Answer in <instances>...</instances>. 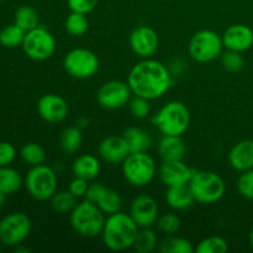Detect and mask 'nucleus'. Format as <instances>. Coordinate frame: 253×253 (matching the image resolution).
Here are the masks:
<instances>
[{"instance_id":"nucleus-20","label":"nucleus","mask_w":253,"mask_h":253,"mask_svg":"<svg viewBox=\"0 0 253 253\" xmlns=\"http://www.w3.org/2000/svg\"><path fill=\"white\" fill-rule=\"evenodd\" d=\"M158 153L163 161H180L187 153V146L182 136L163 135L158 143Z\"/></svg>"},{"instance_id":"nucleus-9","label":"nucleus","mask_w":253,"mask_h":253,"mask_svg":"<svg viewBox=\"0 0 253 253\" xmlns=\"http://www.w3.org/2000/svg\"><path fill=\"white\" fill-rule=\"evenodd\" d=\"M21 47L30 59L42 62L53 56L56 41L53 35L46 27L37 26L36 29L26 32Z\"/></svg>"},{"instance_id":"nucleus-34","label":"nucleus","mask_w":253,"mask_h":253,"mask_svg":"<svg viewBox=\"0 0 253 253\" xmlns=\"http://www.w3.org/2000/svg\"><path fill=\"white\" fill-rule=\"evenodd\" d=\"M220 59H221L222 68L230 73H239L245 67V58L242 57L241 52L226 49V52L221 53Z\"/></svg>"},{"instance_id":"nucleus-17","label":"nucleus","mask_w":253,"mask_h":253,"mask_svg":"<svg viewBox=\"0 0 253 253\" xmlns=\"http://www.w3.org/2000/svg\"><path fill=\"white\" fill-rule=\"evenodd\" d=\"M221 39L225 48L242 53L253 46V30L247 25L235 24L225 30Z\"/></svg>"},{"instance_id":"nucleus-43","label":"nucleus","mask_w":253,"mask_h":253,"mask_svg":"<svg viewBox=\"0 0 253 253\" xmlns=\"http://www.w3.org/2000/svg\"><path fill=\"white\" fill-rule=\"evenodd\" d=\"M5 200H6V194H5L4 192H1V190H0V208H1L2 205L5 204Z\"/></svg>"},{"instance_id":"nucleus-8","label":"nucleus","mask_w":253,"mask_h":253,"mask_svg":"<svg viewBox=\"0 0 253 253\" xmlns=\"http://www.w3.org/2000/svg\"><path fill=\"white\" fill-rule=\"evenodd\" d=\"M224 43L219 34L212 30H202L193 35L188 46L189 56L199 63H209L219 58Z\"/></svg>"},{"instance_id":"nucleus-40","label":"nucleus","mask_w":253,"mask_h":253,"mask_svg":"<svg viewBox=\"0 0 253 253\" xmlns=\"http://www.w3.org/2000/svg\"><path fill=\"white\" fill-rule=\"evenodd\" d=\"M16 157V150L10 142H0V167L10 166Z\"/></svg>"},{"instance_id":"nucleus-18","label":"nucleus","mask_w":253,"mask_h":253,"mask_svg":"<svg viewBox=\"0 0 253 253\" xmlns=\"http://www.w3.org/2000/svg\"><path fill=\"white\" fill-rule=\"evenodd\" d=\"M98 153L103 161L110 165H119L123 163L130 155L127 142L124 136L111 135L101 140L98 146Z\"/></svg>"},{"instance_id":"nucleus-42","label":"nucleus","mask_w":253,"mask_h":253,"mask_svg":"<svg viewBox=\"0 0 253 253\" xmlns=\"http://www.w3.org/2000/svg\"><path fill=\"white\" fill-rule=\"evenodd\" d=\"M105 188L106 187H104L100 183H93V184H90L88 187V190H86L85 195H84V199L96 204V202H98V199L100 198L101 193L104 192Z\"/></svg>"},{"instance_id":"nucleus-12","label":"nucleus","mask_w":253,"mask_h":253,"mask_svg":"<svg viewBox=\"0 0 253 253\" xmlns=\"http://www.w3.org/2000/svg\"><path fill=\"white\" fill-rule=\"evenodd\" d=\"M132 98L128 83L123 81H110L104 83L96 93V100L106 110H116L127 105Z\"/></svg>"},{"instance_id":"nucleus-1","label":"nucleus","mask_w":253,"mask_h":253,"mask_svg":"<svg viewBox=\"0 0 253 253\" xmlns=\"http://www.w3.org/2000/svg\"><path fill=\"white\" fill-rule=\"evenodd\" d=\"M127 83L133 95L143 96L148 100L161 98L172 86V76L161 62L143 58L130 71Z\"/></svg>"},{"instance_id":"nucleus-35","label":"nucleus","mask_w":253,"mask_h":253,"mask_svg":"<svg viewBox=\"0 0 253 253\" xmlns=\"http://www.w3.org/2000/svg\"><path fill=\"white\" fill-rule=\"evenodd\" d=\"M229 250L226 240L220 236H209L202 240L195 251L198 253H225Z\"/></svg>"},{"instance_id":"nucleus-30","label":"nucleus","mask_w":253,"mask_h":253,"mask_svg":"<svg viewBox=\"0 0 253 253\" xmlns=\"http://www.w3.org/2000/svg\"><path fill=\"white\" fill-rule=\"evenodd\" d=\"M158 251L162 253H193L195 249L189 240L170 235L161 242Z\"/></svg>"},{"instance_id":"nucleus-4","label":"nucleus","mask_w":253,"mask_h":253,"mask_svg":"<svg viewBox=\"0 0 253 253\" xmlns=\"http://www.w3.org/2000/svg\"><path fill=\"white\" fill-rule=\"evenodd\" d=\"M152 124L163 135L182 136L189 127V109L182 101H169L153 116Z\"/></svg>"},{"instance_id":"nucleus-7","label":"nucleus","mask_w":253,"mask_h":253,"mask_svg":"<svg viewBox=\"0 0 253 253\" xmlns=\"http://www.w3.org/2000/svg\"><path fill=\"white\" fill-rule=\"evenodd\" d=\"M25 187L34 199L46 202L57 192V173L44 165L31 167L25 178Z\"/></svg>"},{"instance_id":"nucleus-3","label":"nucleus","mask_w":253,"mask_h":253,"mask_svg":"<svg viewBox=\"0 0 253 253\" xmlns=\"http://www.w3.org/2000/svg\"><path fill=\"white\" fill-rule=\"evenodd\" d=\"M104 215L105 214L99 209L98 205L84 200V202L78 203L77 207L72 210L69 221H71L72 229L79 236L93 239L103 232L104 224H105Z\"/></svg>"},{"instance_id":"nucleus-45","label":"nucleus","mask_w":253,"mask_h":253,"mask_svg":"<svg viewBox=\"0 0 253 253\" xmlns=\"http://www.w3.org/2000/svg\"><path fill=\"white\" fill-rule=\"evenodd\" d=\"M250 244H251V246L253 249V227H252L251 232H250Z\"/></svg>"},{"instance_id":"nucleus-44","label":"nucleus","mask_w":253,"mask_h":253,"mask_svg":"<svg viewBox=\"0 0 253 253\" xmlns=\"http://www.w3.org/2000/svg\"><path fill=\"white\" fill-rule=\"evenodd\" d=\"M15 252H26L29 253L30 250L29 249H25V247H20V245H17V246H15Z\"/></svg>"},{"instance_id":"nucleus-23","label":"nucleus","mask_w":253,"mask_h":253,"mask_svg":"<svg viewBox=\"0 0 253 253\" xmlns=\"http://www.w3.org/2000/svg\"><path fill=\"white\" fill-rule=\"evenodd\" d=\"M123 136L127 142L130 153L147 152L152 146V138L142 128L128 127L124 131Z\"/></svg>"},{"instance_id":"nucleus-5","label":"nucleus","mask_w":253,"mask_h":253,"mask_svg":"<svg viewBox=\"0 0 253 253\" xmlns=\"http://www.w3.org/2000/svg\"><path fill=\"white\" fill-rule=\"evenodd\" d=\"M189 188L195 202L202 204H212L221 199L226 192L224 179L211 170H199L193 174Z\"/></svg>"},{"instance_id":"nucleus-33","label":"nucleus","mask_w":253,"mask_h":253,"mask_svg":"<svg viewBox=\"0 0 253 253\" xmlns=\"http://www.w3.org/2000/svg\"><path fill=\"white\" fill-rule=\"evenodd\" d=\"M20 157L26 165L34 167V166L43 165L46 161V151L39 143L29 142L20 150Z\"/></svg>"},{"instance_id":"nucleus-19","label":"nucleus","mask_w":253,"mask_h":253,"mask_svg":"<svg viewBox=\"0 0 253 253\" xmlns=\"http://www.w3.org/2000/svg\"><path fill=\"white\" fill-rule=\"evenodd\" d=\"M229 163L237 172H246L253 168V140L237 142L229 152Z\"/></svg>"},{"instance_id":"nucleus-29","label":"nucleus","mask_w":253,"mask_h":253,"mask_svg":"<svg viewBox=\"0 0 253 253\" xmlns=\"http://www.w3.org/2000/svg\"><path fill=\"white\" fill-rule=\"evenodd\" d=\"M77 200H78V198L74 197L69 190H59L52 195L49 202H51V208L54 212L68 214L77 207V204H78Z\"/></svg>"},{"instance_id":"nucleus-39","label":"nucleus","mask_w":253,"mask_h":253,"mask_svg":"<svg viewBox=\"0 0 253 253\" xmlns=\"http://www.w3.org/2000/svg\"><path fill=\"white\" fill-rule=\"evenodd\" d=\"M99 0H67V4L71 11L86 14L93 11L98 5Z\"/></svg>"},{"instance_id":"nucleus-15","label":"nucleus","mask_w":253,"mask_h":253,"mask_svg":"<svg viewBox=\"0 0 253 253\" xmlns=\"http://www.w3.org/2000/svg\"><path fill=\"white\" fill-rule=\"evenodd\" d=\"M37 111L43 121L48 124H59L68 115V104L57 94H46L37 103Z\"/></svg>"},{"instance_id":"nucleus-10","label":"nucleus","mask_w":253,"mask_h":253,"mask_svg":"<svg viewBox=\"0 0 253 253\" xmlns=\"http://www.w3.org/2000/svg\"><path fill=\"white\" fill-rule=\"evenodd\" d=\"M31 229V220L25 212H11L0 220V244L7 247L21 245Z\"/></svg>"},{"instance_id":"nucleus-31","label":"nucleus","mask_w":253,"mask_h":253,"mask_svg":"<svg viewBox=\"0 0 253 253\" xmlns=\"http://www.w3.org/2000/svg\"><path fill=\"white\" fill-rule=\"evenodd\" d=\"M25 35L26 32L16 24L7 25L4 29L0 30V43L7 48H16V47L22 46Z\"/></svg>"},{"instance_id":"nucleus-24","label":"nucleus","mask_w":253,"mask_h":253,"mask_svg":"<svg viewBox=\"0 0 253 253\" xmlns=\"http://www.w3.org/2000/svg\"><path fill=\"white\" fill-rule=\"evenodd\" d=\"M24 180L20 173L14 168L5 166L0 167V190L6 195L15 194L21 189Z\"/></svg>"},{"instance_id":"nucleus-14","label":"nucleus","mask_w":253,"mask_h":253,"mask_svg":"<svg viewBox=\"0 0 253 253\" xmlns=\"http://www.w3.org/2000/svg\"><path fill=\"white\" fill-rule=\"evenodd\" d=\"M130 215L138 227L155 226L160 216L157 202L151 195H138L131 203Z\"/></svg>"},{"instance_id":"nucleus-37","label":"nucleus","mask_w":253,"mask_h":253,"mask_svg":"<svg viewBox=\"0 0 253 253\" xmlns=\"http://www.w3.org/2000/svg\"><path fill=\"white\" fill-rule=\"evenodd\" d=\"M151 100L143 98V96L135 95L128 101V108H130L131 114L136 119H146L151 113Z\"/></svg>"},{"instance_id":"nucleus-26","label":"nucleus","mask_w":253,"mask_h":253,"mask_svg":"<svg viewBox=\"0 0 253 253\" xmlns=\"http://www.w3.org/2000/svg\"><path fill=\"white\" fill-rule=\"evenodd\" d=\"M158 237L152 227H140L133 242V249L138 253H151L157 249Z\"/></svg>"},{"instance_id":"nucleus-36","label":"nucleus","mask_w":253,"mask_h":253,"mask_svg":"<svg viewBox=\"0 0 253 253\" xmlns=\"http://www.w3.org/2000/svg\"><path fill=\"white\" fill-rule=\"evenodd\" d=\"M156 226H157L158 231L170 236V235H174L179 231L180 219L175 214L167 212V214H163L161 216H158L157 221H156Z\"/></svg>"},{"instance_id":"nucleus-6","label":"nucleus","mask_w":253,"mask_h":253,"mask_svg":"<svg viewBox=\"0 0 253 253\" xmlns=\"http://www.w3.org/2000/svg\"><path fill=\"white\" fill-rule=\"evenodd\" d=\"M124 178L128 184L142 188L150 184L156 177V162L147 152L130 153L123 163Z\"/></svg>"},{"instance_id":"nucleus-25","label":"nucleus","mask_w":253,"mask_h":253,"mask_svg":"<svg viewBox=\"0 0 253 253\" xmlns=\"http://www.w3.org/2000/svg\"><path fill=\"white\" fill-rule=\"evenodd\" d=\"M82 142H83V135H82V128H79L78 126H69L62 131L59 145L62 151L67 155L76 153L81 148Z\"/></svg>"},{"instance_id":"nucleus-13","label":"nucleus","mask_w":253,"mask_h":253,"mask_svg":"<svg viewBox=\"0 0 253 253\" xmlns=\"http://www.w3.org/2000/svg\"><path fill=\"white\" fill-rule=\"evenodd\" d=\"M128 41L133 53L142 59L151 58L160 46L157 32L150 26H138L133 29Z\"/></svg>"},{"instance_id":"nucleus-46","label":"nucleus","mask_w":253,"mask_h":253,"mask_svg":"<svg viewBox=\"0 0 253 253\" xmlns=\"http://www.w3.org/2000/svg\"><path fill=\"white\" fill-rule=\"evenodd\" d=\"M1 1H4V0H0V2H1Z\"/></svg>"},{"instance_id":"nucleus-38","label":"nucleus","mask_w":253,"mask_h":253,"mask_svg":"<svg viewBox=\"0 0 253 253\" xmlns=\"http://www.w3.org/2000/svg\"><path fill=\"white\" fill-rule=\"evenodd\" d=\"M237 190L244 198L253 200V168L242 172L237 180Z\"/></svg>"},{"instance_id":"nucleus-21","label":"nucleus","mask_w":253,"mask_h":253,"mask_svg":"<svg viewBox=\"0 0 253 253\" xmlns=\"http://www.w3.org/2000/svg\"><path fill=\"white\" fill-rule=\"evenodd\" d=\"M166 202L168 207L174 210H188L194 204L195 199L190 190L189 184L177 185V187H167L166 192Z\"/></svg>"},{"instance_id":"nucleus-41","label":"nucleus","mask_w":253,"mask_h":253,"mask_svg":"<svg viewBox=\"0 0 253 253\" xmlns=\"http://www.w3.org/2000/svg\"><path fill=\"white\" fill-rule=\"evenodd\" d=\"M88 182L89 180L83 179V178L74 177V179L72 180L71 184H69L68 190L74 195V197L78 198V199L79 198H84V195H85L86 190H88V187H89Z\"/></svg>"},{"instance_id":"nucleus-2","label":"nucleus","mask_w":253,"mask_h":253,"mask_svg":"<svg viewBox=\"0 0 253 253\" xmlns=\"http://www.w3.org/2000/svg\"><path fill=\"white\" fill-rule=\"evenodd\" d=\"M138 230L140 227L133 221L130 214L119 211L108 215L101 237L104 245L111 251H125L133 246Z\"/></svg>"},{"instance_id":"nucleus-16","label":"nucleus","mask_w":253,"mask_h":253,"mask_svg":"<svg viewBox=\"0 0 253 253\" xmlns=\"http://www.w3.org/2000/svg\"><path fill=\"white\" fill-rule=\"evenodd\" d=\"M194 173L195 170L185 165L183 160L163 161L160 167V178L163 184L167 187L189 184Z\"/></svg>"},{"instance_id":"nucleus-22","label":"nucleus","mask_w":253,"mask_h":253,"mask_svg":"<svg viewBox=\"0 0 253 253\" xmlns=\"http://www.w3.org/2000/svg\"><path fill=\"white\" fill-rule=\"evenodd\" d=\"M72 172L74 177L93 180L100 173V162L94 155H81L72 163Z\"/></svg>"},{"instance_id":"nucleus-32","label":"nucleus","mask_w":253,"mask_h":253,"mask_svg":"<svg viewBox=\"0 0 253 253\" xmlns=\"http://www.w3.org/2000/svg\"><path fill=\"white\" fill-rule=\"evenodd\" d=\"M88 27L89 21L86 14H82V12L71 11V14L67 16L66 21H64L66 31L74 37H79L85 34L88 31Z\"/></svg>"},{"instance_id":"nucleus-28","label":"nucleus","mask_w":253,"mask_h":253,"mask_svg":"<svg viewBox=\"0 0 253 253\" xmlns=\"http://www.w3.org/2000/svg\"><path fill=\"white\" fill-rule=\"evenodd\" d=\"M96 205L105 215H113L121 211L123 199L118 192L110 189V188H105L98 202H96Z\"/></svg>"},{"instance_id":"nucleus-11","label":"nucleus","mask_w":253,"mask_h":253,"mask_svg":"<svg viewBox=\"0 0 253 253\" xmlns=\"http://www.w3.org/2000/svg\"><path fill=\"white\" fill-rule=\"evenodd\" d=\"M64 71L76 79H86L99 71L100 62L93 51L86 48H74L63 59Z\"/></svg>"},{"instance_id":"nucleus-27","label":"nucleus","mask_w":253,"mask_h":253,"mask_svg":"<svg viewBox=\"0 0 253 253\" xmlns=\"http://www.w3.org/2000/svg\"><path fill=\"white\" fill-rule=\"evenodd\" d=\"M40 17L36 10L29 5H22V6L17 7L15 11L14 16V24L21 27L25 32H29L31 30L36 29L39 26Z\"/></svg>"}]
</instances>
